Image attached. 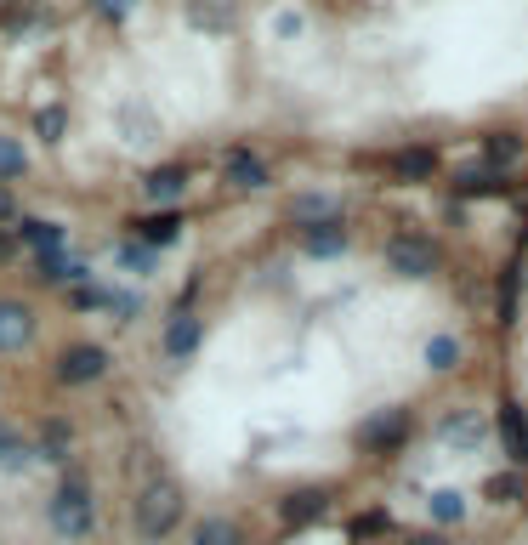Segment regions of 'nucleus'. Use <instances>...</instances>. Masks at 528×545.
<instances>
[{
  "instance_id": "nucleus-1",
  "label": "nucleus",
  "mask_w": 528,
  "mask_h": 545,
  "mask_svg": "<svg viewBox=\"0 0 528 545\" xmlns=\"http://www.w3.org/2000/svg\"><path fill=\"white\" fill-rule=\"evenodd\" d=\"M182 511H188L182 489H176L171 477H154V483H142L137 500H131V523H137L142 540H165V534H176Z\"/></svg>"
},
{
  "instance_id": "nucleus-2",
  "label": "nucleus",
  "mask_w": 528,
  "mask_h": 545,
  "mask_svg": "<svg viewBox=\"0 0 528 545\" xmlns=\"http://www.w3.org/2000/svg\"><path fill=\"white\" fill-rule=\"evenodd\" d=\"M46 517H52V528L63 540H86L91 528H97V494H91L86 477H63L57 494L46 500Z\"/></svg>"
},
{
  "instance_id": "nucleus-3",
  "label": "nucleus",
  "mask_w": 528,
  "mask_h": 545,
  "mask_svg": "<svg viewBox=\"0 0 528 545\" xmlns=\"http://www.w3.org/2000/svg\"><path fill=\"white\" fill-rule=\"evenodd\" d=\"M387 267L398 273V279H432L438 250H432V239H421V233H398V239L387 245Z\"/></svg>"
},
{
  "instance_id": "nucleus-4",
  "label": "nucleus",
  "mask_w": 528,
  "mask_h": 545,
  "mask_svg": "<svg viewBox=\"0 0 528 545\" xmlns=\"http://www.w3.org/2000/svg\"><path fill=\"white\" fill-rule=\"evenodd\" d=\"M103 375H108V347H97V341H80V347H69L57 358V381L63 387H91Z\"/></svg>"
},
{
  "instance_id": "nucleus-5",
  "label": "nucleus",
  "mask_w": 528,
  "mask_h": 545,
  "mask_svg": "<svg viewBox=\"0 0 528 545\" xmlns=\"http://www.w3.org/2000/svg\"><path fill=\"white\" fill-rule=\"evenodd\" d=\"M387 171L398 176V182H432V171H438V148H426V142H409V148H398V154L387 159Z\"/></svg>"
},
{
  "instance_id": "nucleus-6",
  "label": "nucleus",
  "mask_w": 528,
  "mask_h": 545,
  "mask_svg": "<svg viewBox=\"0 0 528 545\" xmlns=\"http://www.w3.org/2000/svg\"><path fill=\"white\" fill-rule=\"evenodd\" d=\"M35 341V313L29 301H0V352H23Z\"/></svg>"
},
{
  "instance_id": "nucleus-7",
  "label": "nucleus",
  "mask_w": 528,
  "mask_h": 545,
  "mask_svg": "<svg viewBox=\"0 0 528 545\" xmlns=\"http://www.w3.org/2000/svg\"><path fill=\"white\" fill-rule=\"evenodd\" d=\"M404 438H409V415H404V409H387V415L364 421V432H358V443H364L370 455H381V449H398Z\"/></svg>"
},
{
  "instance_id": "nucleus-8",
  "label": "nucleus",
  "mask_w": 528,
  "mask_h": 545,
  "mask_svg": "<svg viewBox=\"0 0 528 545\" xmlns=\"http://www.w3.org/2000/svg\"><path fill=\"white\" fill-rule=\"evenodd\" d=\"M494 421H500V443H506V455L523 466V460H528V409L523 404H500Z\"/></svg>"
},
{
  "instance_id": "nucleus-9",
  "label": "nucleus",
  "mask_w": 528,
  "mask_h": 545,
  "mask_svg": "<svg viewBox=\"0 0 528 545\" xmlns=\"http://www.w3.org/2000/svg\"><path fill=\"white\" fill-rule=\"evenodd\" d=\"M301 250H307V256H341V250H347V222L330 216V222L301 228Z\"/></svg>"
},
{
  "instance_id": "nucleus-10",
  "label": "nucleus",
  "mask_w": 528,
  "mask_h": 545,
  "mask_svg": "<svg viewBox=\"0 0 528 545\" xmlns=\"http://www.w3.org/2000/svg\"><path fill=\"white\" fill-rule=\"evenodd\" d=\"M324 511H330V494H324V489H301V494H290V500L279 506V517L290 528H307V523H318Z\"/></svg>"
},
{
  "instance_id": "nucleus-11",
  "label": "nucleus",
  "mask_w": 528,
  "mask_h": 545,
  "mask_svg": "<svg viewBox=\"0 0 528 545\" xmlns=\"http://www.w3.org/2000/svg\"><path fill=\"white\" fill-rule=\"evenodd\" d=\"M142 194L154 199V205H176V199L188 194V171H182V165H159V171H148Z\"/></svg>"
},
{
  "instance_id": "nucleus-12",
  "label": "nucleus",
  "mask_w": 528,
  "mask_h": 545,
  "mask_svg": "<svg viewBox=\"0 0 528 545\" xmlns=\"http://www.w3.org/2000/svg\"><path fill=\"white\" fill-rule=\"evenodd\" d=\"M228 182L233 188H245V194H262L267 188V165L250 154V148H233L228 154Z\"/></svg>"
},
{
  "instance_id": "nucleus-13",
  "label": "nucleus",
  "mask_w": 528,
  "mask_h": 545,
  "mask_svg": "<svg viewBox=\"0 0 528 545\" xmlns=\"http://www.w3.org/2000/svg\"><path fill=\"white\" fill-rule=\"evenodd\" d=\"M483 432H489V426L477 421V409H460V415H449V421L438 426V438L455 443V449H477V443H483Z\"/></svg>"
},
{
  "instance_id": "nucleus-14",
  "label": "nucleus",
  "mask_w": 528,
  "mask_h": 545,
  "mask_svg": "<svg viewBox=\"0 0 528 545\" xmlns=\"http://www.w3.org/2000/svg\"><path fill=\"white\" fill-rule=\"evenodd\" d=\"M199 335H205V324H199L194 313H176L171 330H165V352H171V358H188V352L199 347Z\"/></svg>"
},
{
  "instance_id": "nucleus-15",
  "label": "nucleus",
  "mask_w": 528,
  "mask_h": 545,
  "mask_svg": "<svg viewBox=\"0 0 528 545\" xmlns=\"http://www.w3.org/2000/svg\"><path fill=\"white\" fill-rule=\"evenodd\" d=\"M176 233H182V216H176V211H159V216H142V222H137V239L148 250H165Z\"/></svg>"
},
{
  "instance_id": "nucleus-16",
  "label": "nucleus",
  "mask_w": 528,
  "mask_h": 545,
  "mask_svg": "<svg viewBox=\"0 0 528 545\" xmlns=\"http://www.w3.org/2000/svg\"><path fill=\"white\" fill-rule=\"evenodd\" d=\"M483 159H489L494 171L517 165V159H523V137H511V131H489V137H483Z\"/></svg>"
},
{
  "instance_id": "nucleus-17",
  "label": "nucleus",
  "mask_w": 528,
  "mask_h": 545,
  "mask_svg": "<svg viewBox=\"0 0 528 545\" xmlns=\"http://www.w3.org/2000/svg\"><path fill=\"white\" fill-rule=\"evenodd\" d=\"M426 517H432V523H443V528L466 523V494H455V489H438L432 500H426Z\"/></svg>"
},
{
  "instance_id": "nucleus-18",
  "label": "nucleus",
  "mask_w": 528,
  "mask_h": 545,
  "mask_svg": "<svg viewBox=\"0 0 528 545\" xmlns=\"http://www.w3.org/2000/svg\"><path fill=\"white\" fill-rule=\"evenodd\" d=\"M23 245H35L40 256L63 250V222H40V216H29V222H23Z\"/></svg>"
},
{
  "instance_id": "nucleus-19",
  "label": "nucleus",
  "mask_w": 528,
  "mask_h": 545,
  "mask_svg": "<svg viewBox=\"0 0 528 545\" xmlns=\"http://www.w3.org/2000/svg\"><path fill=\"white\" fill-rule=\"evenodd\" d=\"M194 545H245V534H239V523H228V517H205V523L194 528Z\"/></svg>"
},
{
  "instance_id": "nucleus-20",
  "label": "nucleus",
  "mask_w": 528,
  "mask_h": 545,
  "mask_svg": "<svg viewBox=\"0 0 528 545\" xmlns=\"http://www.w3.org/2000/svg\"><path fill=\"white\" fill-rule=\"evenodd\" d=\"M455 188H460V199H494V194H506L500 171H466Z\"/></svg>"
},
{
  "instance_id": "nucleus-21",
  "label": "nucleus",
  "mask_w": 528,
  "mask_h": 545,
  "mask_svg": "<svg viewBox=\"0 0 528 545\" xmlns=\"http://www.w3.org/2000/svg\"><path fill=\"white\" fill-rule=\"evenodd\" d=\"M290 216H296V228H313V222H330L335 205L324 194H301V199H290Z\"/></svg>"
},
{
  "instance_id": "nucleus-22",
  "label": "nucleus",
  "mask_w": 528,
  "mask_h": 545,
  "mask_svg": "<svg viewBox=\"0 0 528 545\" xmlns=\"http://www.w3.org/2000/svg\"><path fill=\"white\" fill-rule=\"evenodd\" d=\"M35 279H40V284H74V279H86V267L52 250V256H40V273H35Z\"/></svg>"
},
{
  "instance_id": "nucleus-23",
  "label": "nucleus",
  "mask_w": 528,
  "mask_h": 545,
  "mask_svg": "<svg viewBox=\"0 0 528 545\" xmlns=\"http://www.w3.org/2000/svg\"><path fill=\"white\" fill-rule=\"evenodd\" d=\"M426 364H432V370H455L460 364V341L455 335H432V341H426Z\"/></svg>"
},
{
  "instance_id": "nucleus-24",
  "label": "nucleus",
  "mask_w": 528,
  "mask_h": 545,
  "mask_svg": "<svg viewBox=\"0 0 528 545\" xmlns=\"http://www.w3.org/2000/svg\"><path fill=\"white\" fill-rule=\"evenodd\" d=\"M29 171V154H23L18 137H0V182H12V176Z\"/></svg>"
},
{
  "instance_id": "nucleus-25",
  "label": "nucleus",
  "mask_w": 528,
  "mask_h": 545,
  "mask_svg": "<svg viewBox=\"0 0 528 545\" xmlns=\"http://www.w3.org/2000/svg\"><path fill=\"white\" fill-rule=\"evenodd\" d=\"M194 23H199V29H228V23H233V6H228V0H199V6H194Z\"/></svg>"
},
{
  "instance_id": "nucleus-26",
  "label": "nucleus",
  "mask_w": 528,
  "mask_h": 545,
  "mask_svg": "<svg viewBox=\"0 0 528 545\" xmlns=\"http://www.w3.org/2000/svg\"><path fill=\"white\" fill-rule=\"evenodd\" d=\"M23 460H29L23 438H18V432H6V426H0V466H6V472H18Z\"/></svg>"
},
{
  "instance_id": "nucleus-27",
  "label": "nucleus",
  "mask_w": 528,
  "mask_h": 545,
  "mask_svg": "<svg viewBox=\"0 0 528 545\" xmlns=\"http://www.w3.org/2000/svg\"><path fill=\"white\" fill-rule=\"evenodd\" d=\"M120 267L125 273H154V250L148 245H120Z\"/></svg>"
},
{
  "instance_id": "nucleus-28",
  "label": "nucleus",
  "mask_w": 528,
  "mask_h": 545,
  "mask_svg": "<svg viewBox=\"0 0 528 545\" xmlns=\"http://www.w3.org/2000/svg\"><path fill=\"white\" fill-rule=\"evenodd\" d=\"M63 125H69V114H63V108H40V120H35V131H40V137H46V142H57V137H63Z\"/></svg>"
},
{
  "instance_id": "nucleus-29",
  "label": "nucleus",
  "mask_w": 528,
  "mask_h": 545,
  "mask_svg": "<svg viewBox=\"0 0 528 545\" xmlns=\"http://www.w3.org/2000/svg\"><path fill=\"white\" fill-rule=\"evenodd\" d=\"M381 528H392V517H387V511H364V517L352 523V534H381Z\"/></svg>"
},
{
  "instance_id": "nucleus-30",
  "label": "nucleus",
  "mask_w": 528,
  "mask_h": 545,
  "mask_svg": "<svg viewBox=\"0 0 528 545\" xmlns=\"http://www.w3.org/2000/svg\"><path fill=\"white\" fill-rule=\"evenodd\" d=\"M517 489H523V477H517V472H506V477H494V483H489V494H494V500H511Z\"/></svg>"
},
{
  "instance_id": "nucleus-31",
  "label": "nucleus",
  "mask_w": 528,
  "mask_h": 545,
  "mask_svg": "<svg viewBox=\"0 0 528 545\" xmlns=\"http://www.w3.org/2000/svg\"><path fill=\"white\" fill-rule=\"evenodd\" d=\"M91 6H97V12H103V18H125V12H131V6H137V0H91Z\"/></svg>"
},
{
  "instance_id": "nucleus-32",
  "label": "nucleus",
  "mask_w": 528,
  "mask_h": 545,
  "mask_svg": "<svg viewBox=\"0 0 528 545\" xmlns=\"http://www.w3.org/2000/svg\"><path fill=\"white\" fill-rule=\"evenodd\" d=\"M409 545H449V540H443V534H415Z\"/></svg>"
},
{
  "instance_id": "nucleus-33",
  "label": "nucleus",
  "mask_w": 528,
  "mask_h": 545,
  "mask_svg": "<svg viewBox=\"0 0 528 545\" xmlns=\"http://www.w3.org/2000/svg\"><path fill=\"white\" fill-rule=\"evenodd\" d=\"M6 216H12V194H6V188H0V222H6Z\"/></svg>"
},
{
  "instance_id": "nucleus-34",
  "label": "nucleus",
  "mask_w": 528,
  "mask_h": 545,
  "mask_svg": "<svg viewBox=\"0 0 528 545\" xmlns=\"http://www.w3.org/2000/svg\"><path fill=\"white\" fill-rule=\"evenodd\" d=\"M6 250H12V239H0V256H6Z\"/></svg>"
}]
</instances>
